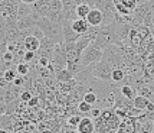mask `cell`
Returning <instances> with one entry per match:
<instances>
[{
    "label": "cell",
    "mask_w": 154,
    "mask_h": 133,
    "mask_svg": "<svg viewBox=\"0 0 154 133\" xmlns=\"http://www.w3.org/2000/svg\"><path fill=\"white\" fill-rule=\"evenodd\" d=\"M36 26L39 28L40 31L43 32V35L52 39L55 44H60L63 42V32H62V23L59 22H55V20L49 19L48 16L39 18Z\"/></svg>",
    "instance_id": "6da1fadb"
},
{
    "label": "cell",
    "mask_w": 154,
    "mask_h": 133,
    "mask_svg": "<svg viewBox=\"0 0 154 133\" xmlns=\"http://www.w3.org/2000/svg\"><path fill=\"white\" fill-rule=\"evenodd\" d=\"M101 58H102V49L97 47L94 42H91L81 54V64L85 66L89 64H94V62H98Z\"/></svg>",
    "instance_id": "7a4b0ae2"
},
{
    "label": "cell",
    "mask_w": 154,
    "mask_h": 133,
    "mask_svg": "<svg viewBox=\"0 0 154 133\" xmlns=\"http://www.w3.org/2000/svg\"><path fill=\"white\" fill-rule=\"evenodd\" d=\"M92 74L97 80L102 81H111V74H112V66L108 64L105 60L101 58L98 62H94Z\"/></svg>",
    "instance_id": "3957f363"
},
{
    "label": "cell",
    "mask_w": 154,
    "mask_h": 133,
    "mask_svg": "<svg viewBox=\"0 0 154 133\" xmlns=\"http://www.w3.org/2000/svg\"><path fill=\"white\" fill-rule=\"evenodd\" d=\"M38 19H39V16H36V15H33V13L26 15V16H23V18H17V19H16V26H17L19 31L30 29V28L36 26Z\"/></svg>",
    "instance_id": "277c9868"
},
{
    "label": "cell",
    "mask_w": 154,
    "mask_h": 133,
    "mask_svg": "<svg viewBox=\"0 0 154 133\" xmlns=\"http://www.w3.org/2000/svg\"><path fill=\"white\" fill-rule=\"evenodd\" d=\"M51 2L52 0H36L35 3H32V13L39 18L48 16L51 9Z\"/></svg>",
    "instance_id": "5b68a950"
},
{
    "label": "cell",
    "mask_w": 154,
    "mask_h": 133,
    "mask_svg": "<svg viewBox=\"0 0 154 133\" xmlns=\"http://www.w3.org/2000/svg\"><path fill=\"white\" fill-rule=\"evenodd\" d=\"M62 32H63V42H76L81 38L79 33H76L71 26V20L62 22Z\"/></svg>",
    "instance_id": "8992f818"
},
{
    "label": "cell",
    "mask_w": 154,
    "mask_h": 133,
    "mask_svg": "<svg viewBox=\"0 0 154 133\" xmlns=\"http://www.w3.org/2000/svg\"><path fill=\"white\" fill-rule=\"evenodd\" d=\"M76 132L79 133H94L95 132V125H94V119L89 116V117H81L79 123L76 126Z\"/></svg>",
    "instance_id": "52a82bcc"
},
{
    "label": "cell",
    "mask_w": 154,
    "mask_h": 133,
    "mask_svg": "<svg viewBox=\"0 0 154 133\" xmlns=\"http://www.w3.org/2000/svg\"><path fill=\"white\" fill-rule=\"evenodd\" d=\"M85 19H87L89 26H101L102 25V12L98 7H92Z\"/></svg>",
    "instance_id": "ba28073f"
},
{
    "label": "cell",
    "mask_w": 154,
    "mask_h": 133,
    "mask_svg": "<svg viewBox=\"0 0 154 133\" xmlns=\"http://www.w3.org/2000/svg\"><path fill=\"white\" fill-rule=\"evenodd\" d=\"M23 45H25V49H26V51H35V52H36L40 47V39L30 33V35H27L26 38L23 39Z\"/></svg>",
    "instance_id": "9c48e42d"
},
{
    "label": "cell",
    "mask_w": 154,
    "mask_h": 133,
    "mask_svg": "<svg viewBox=\"0 0 154 133\" xmlns=\"http://www.w3.org/2000/svg\"><path fill=\"white\" fill-rule=\"evenodd\" d=\"M71 26H72V29H74L76 33H79V35H82V33L87 31L88 28H89V25H88L87 19H82V18H76L75 20H72L71 22Z\"/></svg>",
    "instance_id": "30bf717a"
},
{
    "label": "cell",
    "mask_w": 154,
    "mask_h": 133,
    "mask_svg": "<svg viewBox=\"0 0 154 133\" xmlns=\"http://www.w3.org/2000/svg\"><path fill=\"white\" fill-rule=\"evenodd\" d=\"M120 91L124 97H127V99H130V100H133L135 96H137V90H135L131 84H121Z\"/></svg>",
    "instance_id": "8fae6325"
},
{
    "label": "cell",
    "mask_w": 154,
    "mask_h": 133,
    "mask_svg": "<svg viewBox=\"0 0 154 133\" xmlns=\"http://www.w3.org/2000/svg\"><path fill=\"white\" fill-rule=\"evenodd\" d=\"M148 101H150V100H148L146 96L137 94L134 99H133V104H134L135 109H140V110H146V109H147Z\"/></svg>",
    "instance_id": "7c38bea8"
},
{
    "label": "cell",
    "mask_w": 154,
    "mask_h": 133,
    "mask_svg": "<svg viewBox=\"0 0 154 133\" xmlns=\"http://www.w3.org/2000/svg\"><path fill=\"white\" fill-rule=\"evenodd\" d=\"M124 78H125V71H124L122 68H120V66L112 68V74H111V81H112V83L120 84Z\"/></svg>",
    "instance_id": "4fadbf2b"
},
{
    "label": "cell",
    "mask_w": 154,
    "mask_h": 133,
    "mask_svg": "<svg viewBox=\"0 0 154 133\" xmlns=\"http://www.w3.org/2000/svg\"><path fill=\"white\" fill-rule=\"evenodd\" d=\"M74 78V75L68 71L66 68H62V70H59V71H56L55 73V80L56 81H69V80H72Z\"/></svg>",
    "instance_id": "5bb4252c"
},
{
    "label": "cell",
    "mask_w": 154,
    "mask_h": 133,
    "mask_svg": "<svg viewBox=\"0 0 154 133\" xmlns=\"http://www.w3.org/2000/svg\"><path fill=\"white\" fill-rule=\"evenodd\" d=\"M91 9H92V7L89 6V5H87V3H79V5H76V9H75V10H76V16L85 19Z\"/></svg>",
    "instance_id": "9a60e30c"
},
{
    "label": "cell",
    "mask_w": 154,
    "mask_h": 133,
    "mask_svg": "<svg viewBox=\"0 0 154 133\" xmlns=\"http://www.w3.org/2000/svg\"><path fill=\"white\" fill-rule=\"evenodd\" d=\"M82 64H81V61H68L66 62V70L69 73L75 75V74H78L82 70Z\"/></svg>",
    "instance_id": "2e32d148"
},
{
    "label": "cell",
    "mask_w": 154,
    "mask_h": 133,
    "mask_svg": "<svg viewBox=\"0 0 154 133\" xmlns=\"http://www.w3.org/2000/svg\"><path fill=\"white\" fill-rule=\"evenodd\" d=\"M92 104H89L88 101H85V100H81V101H78V112L82 114H89V112H91V109H92Z\"/></svg>",
    "instance_id": "e0dca14e"
},
{
    "label": "cell",
    "mask_w": 154,
    "mask_h": 133,
    "mask_svg": "<svg viewBox=\"0 0 154 133\" xmlns=\"http://www.w3.org/2000/svg\"><path fill=\"white\" fill-rule=\"evenodd\" d=\"M82 100H85V101H88L89 104H92V106H95L97 104V101H98V96L92 91V90H88L87 93L84 94V97H82Z\"/></svg>",
    "instance_id": "ac0fdd59"
},
{
    "label": "cell",
    "mask_w": 154,
    "mask_h": 133,
    "mask_svg": "<svg viewBox=\"0 0 154 133\" xmlns=\"http://www.w3.org/2000/svg\"><path fill=\"white\" fill-rule=\"evenodd\" d=\"M16 71L19 75H27L30 71V65L26 62H19V64H16Z\"/></svg>",
    "instance_id": "d6986e66"
},
{
    "label": "cell",
    "mask_w": 154,
    "mask_h": 133,
    "mask_svg": "<svg viewBox=\"0 0 154 133\" xmlns=\"http://www.w3.org/2000/svg\"><path fill=\"white\" fill-rule=\"evenodd\" d=\"M115 6V10H117V13L121 15V16H128V15H131L133 12L130 10V9H127V7L124 6L122 3H117V5H114Z\"/></svg>",
    "instance_id": "ffe728a7"
},
{
    "label": "cell",
    "mask_w": 154,
    "mask_h": 133,
    "mask_svg": "<svg viewBox=\"0 0 154 133\" xmlns=\"http://www.w3.org/2000/svg\"><path fill=\"white\" fill-rule=\"evenodd\" d=\"M75 44H76V48H78V51H79V52H82V51H84V49H85V48H87L88 45L91 44V41L87 39V38H82V36H81V38L76 41Z\"/></svg>",
    "instance_id": "44dd1931"
},
{
    "label": "cell",
    "mask_w": 154,
    "mask_h": 133,
    "mask_svg": "<svg viewBox=\"0 0 154 133\" xmlns=\"http://www.w3.org/2000/svg\"><path fill=\"white\" fill-rule=\"evenodd\" d=\"M60 10H63V3H62V0H52V2H51V9H49V12H60Z\"/></svg>",
    "instance_id": "7402d4cb"
},
{
    "label": "cell",
    "mask_w": 154,
    "mask_h": 133,
    "mask_svg": "<svg viewBox=\"0 0 154 133\" xmlns=\"http://www.w3.org/2000/svg\"><path fill=\"white\" fill-rule=\"evenodd\" d=\"M121 3L127 7V9H130L131 12H133L135 7L138 6V0H121Z\"/></svg>",
    "instance_id": "603a6c76"
},
{
    "label": "cell",
    "mask_w": 154,
    "mask_h": 133,
    "mask_svg": "<svg viewBox=\"0 0 154 133\" xmlns=\"http://www.w3.org/2000/svg\"><path fill=\"white\" fill-rule=\"evenodd\" d=\"M79 120H81V117L78 116V114H72V116H69V117H68V125L76 127L78 126V123H79Z\"/></svg>",
    "instance_id": "cb8c5ba5"
},
{
    "label": "cell",
    "mask_w": 154,
    "mask_h": 133,
    "mask_svg": "<svg viewBox=\"0 0 154 133\" xmlns=\"http://www.w3.org/2000/svg\"><path fill=\"white\" fill-rule=\"evenodd\" d=\"M20 100H23V101H29V100L32 99V91H29V90H23L22 93H20Z\"/></svg>",
    "instance_id": "d4e9b609"
},
{
    "label": "cell",
    "mask_w": 154,
    "mask_h": 133,
    "mask_svg": "<svg viewBox=\"0 0 154 133\" xmlns=\"http://www.w3.org/2000/svg\"><path fill=\"white\" fill-rule=\"evenodd\" d=\"M89 116H91L92 119L100 117L101 116V109H98V107H92V109H91V112H89Z\"/></svg>",
    "instance_id": "484cf974"
},
{
    "label": "cell",
    "mask_w": 154,
    "mask_h": 133,
    "mask_svg": "<svg viewBox=\"0 0 154 133\" xmlns=\"http://www.w3.org/2000/svg\"><path fill=\"white\" fill-rule=\"evenodd\" d=\"M39 103H40L39 97H33V96H32V99L27 101V106H29V107H36Z\"/></svg>",
    "instance_id": "4316f807"
},
{
    "label": "cell",
    "mask_w": 154,
    "mask_h": 133,
    "mask_svg": "<svg viewBox=\"0 0 154 133\" xmlns=\"http://www.w3.org/2000/svg\"><path fill=\"white\" fill-rule=\"evenodd\" d=\"M9 84H10V83H9V81H7L3 75H0V88H6Z\"/></svg>",
    "instance_id": "83f0119b"
},
{
    "label": "cell",
    "mask_w": 154,
    "mask_h": 133,
    "mask_svg": "<svg viewBox=\"0 0 154 133\" xmlns=\"http://www.w3.org/2000/svg\"><path fill=\"white\" fill-rule=\"evenodd\" d=\"M6 112H7V104L5 101H2L0 103V114H6Z\"/></svg>",
    "instance_id": "f1b7e54d"
},
{
    "label": "cell",
    "mask_w": 154,
    "mask_h": 133,
    "mask_svg": "<svg viewBox=\"0 0 154 133\" xmlns=\"http://www.w3.org/2000/svg\"><path fill=\"white\" fill-rule=\"evenodd\" d=\"M20 2H23V3H27V5H32V3H35L36 0H20Z\"/></svg>",
    "instance_id": "f546056e"
},
{
    "label": "cell",
    "mask_w": 154,
    "mask_h": 133,
    "mask_svg": "<svg viewBox=\"0 0 154 133\" xmlns=\"http://www.w3.org/2000/svg\"><path fill=\"white\" fill-rule=\"evenodd\" d=\"M150 31H151V36H153V38H154V25H153V28H151Z\"/></svg>",
    "instance_id": "4dcf8cb0"
},
{
    "label": "cell",
    "mask_w": 154,
    "mask_h": 133,
    "mask_svg": "<svg viewBox=\"0 0 154 133\" xmlns=\"http://www.w3.org/2000/svg\"><path fill=\"white\" fill-rule=\"evenodd\" d=\"M146 2H148V0H138V5L140 3H146Z\"/></svg>",
    "instance_id": "1f68e13d"
}]
</instances>
